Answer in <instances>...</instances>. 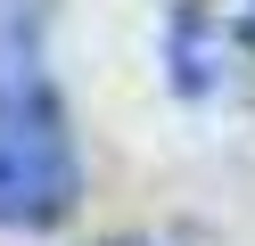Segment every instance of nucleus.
<instances>
[{"instance_id":"f03ea898","label":"nucleus","mask_w":255,"mask_h":246,"mask_svg":"<svg viewBox=\"0 0 255 246\" xmlns=\"http://www.w3.org/2000/svg\"><path fill=\"white\" fill-rule=\"evenodd\" d=\"M165 58H173V82H181V90H214L239 66V33L222 25L214 8H181L173 33H165Z\"/></svg>"},{"instance_id":"f257e3e1","label":"nucleus","mask_w":255,"mask_h":246,"mask_svg":"<svg viewBox=\"0 0 255 246\" xmlns=\"http://www.w3.org/2000/svg\"><path fill=\"white\" fill-rule=\"evenodd\" d=\"M66 205H74L66 115L25 74V49L0 41V222H58Z\"/></svg>"}]
</instances>
